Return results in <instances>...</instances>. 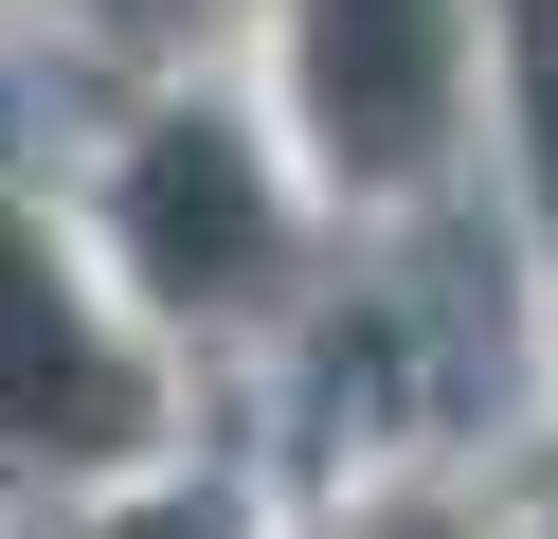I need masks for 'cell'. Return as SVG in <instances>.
<instances>
[{
  "label": "cell",
  "mask_w": 558,
  "mask_h": 539,
  "mask_svg": "<svg viewBox=\"0 0 558 539\" xmlns=\"http://www.w3.org/2000/svg\"><path fill=\"white\" fill-rule=\"evenodd\" d=\"M325 539H505V522H486L469 486H361V503H342Z\"/></svg>",
  "instance_id": "cell-1"
}]
</instances>
